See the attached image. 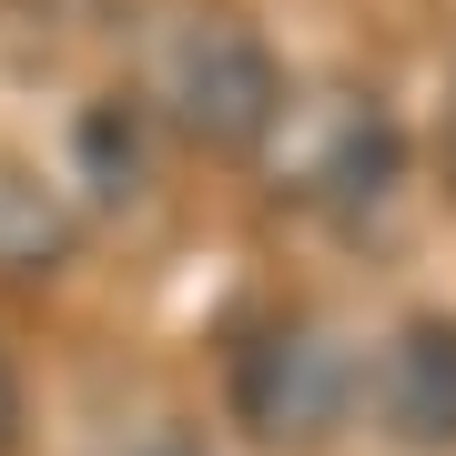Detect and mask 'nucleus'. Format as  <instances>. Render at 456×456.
Listing matches in <instances>:
<instances>
[{"label":"nucleus","mask_w":456,"mask_h":456,"mask_svg":"<svg viewBox=\"0 0 456 456\" xmlns=\"http://www.w3.org/2000/svg\"><path fill=\"white\" fill-rule=\"evenodd\" d=\"M446 183H456V92H446Z\"/></svg>","instance_id":"6"},{"label":"nucleus","mask_w":456,"mask_h":456,"mask_svg":"<svg viewBox=\"0 0 456 456\" xmlns=\"http://www.w3.org/2000/svg\"><path fill=\"white\" fill-rule=\"evenodd\" d=\"M375 416H386V436L416 446V456L456 446V325L446 314H416V325L375 355Z\"/></svg>","instance_id":"4"},{"label":"nucleus","mask_w":456,"mask_h":456,"mask_svg":"<svg viewBox=\"0 0 456 456\" xmlns=\"http://www.w3.org/2000/svg\"><path fill=\"white\" fill-rule=\"evenodd\" d=\"M274 102H284V71L244 20H203V31L173 41V122L203 152H254Z\"/></svg>","instance_id":"3"},{"label":"nucleus","mask_w":456,"mask_h":456,"mask_svg":"<svg viewBox=\"0 0 456 456\" xmlns=\"http://www.w3.org/2000/svg\"><path fill=\"white\" fill-rule=\"evenodd\" d=\"M254 152L274 163V193L325 203V213L386 203L395 163H406V142H395V122H386V102H375V92H325V102H294V92H284Z\"/></svg>","instance_id":"1"},{"label":"nucleus","mask_w":456,"mask_h":456,"mask_svg":"<svg viewBox=\"0 0 456 456\" xmlns=\"http://www.w3.org/2000/svg\"><path fill=\"white\" fill-rule=\"evenodd\" d=\"M20 446V386H11V365H0V456Z\"/></svg>","instance_id":"5"},{"label":"nucleus","mask_w":456,"mask_h":456,"mask_svg":"<svg viewBox=\"0 0 456 456\" xmlns=\"http://www.w3.org/2000/svg\"><path fill=\"white\" fill-rule=\"evenodd\" d=\"M142 456H193V446H142Z\"/></svg>","instance_id":"7"},{"label":"nucleus","mask_w":456,"mask_h":456,"mask_svg":"<svg viewBox=\"0 0 456 456\" xmlns=\"http://www.w3.org/2000/svg\"><path fill=\"white\" fill-rule=\"evenodd\" d=\"M355 406V355L325 325H264L233 345V416L264 446H325Z\"/></svg>","instance_id":"2"}]
</instances>
